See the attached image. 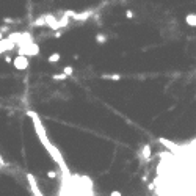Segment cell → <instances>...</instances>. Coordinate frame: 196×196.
<instances>
[{
    "mask_svg": "<svg viewBox=\"0 0 196 196\" xmlns=\"http://www.w3.org/2000/svg\"><path fill=\"white\" fill-rule=\"evenodd\" d=\"M5 61H7V63H13V60H11V57H10V55H7V57H5Z\"/></svg>",
    "mask_w": 196,
    "mask_h": 196,
    "instance_id": "16",
    "label": "cell"
},
{
    "mask_svg": "<svg viewBox=\"0 0 196 196\" xmlns=\"http://www.w3.org/2000/svg\"><path fill=\"white\" fill-rule=\"evenodd\" d=\"M52 78H53V80H58V82H63V80L68 78V75H66V74H53Z\"/></svg>",
    "mask_w": 196,
    "mask_h": 196,
    "instance_id": "11",
    "label": "cell"
},
{
    "mask_svg": "<svg viewBox=\"0 0 196 196\" xmlns=\"http://www.w3.org/2000/svg\"><path fill=\"white\" fill-rule=\"evenodd\" d=\"M107 41H108L107 35H104V33H96V43H97V44H105Z\"/></svg>",
    "mask_w": 196,
    "mask_h": 196,
    "instance_id": "9",
    "label": "cell"
},
{
    "mask_svg": "<svg viewBox=\"0 0 196 196\" xmlns=\"http://www.w3.org/2000/svg\"><path fill=\"white\" fill-rule=\"evenodd\" d=\"M126 18H127V19H133V18H135V13L130 11V10H127V11H126Z\"/></svg>",
    "mask_w": 196,
    "mask_h": 196,
    "instance_id": "13",
    "label": "cell"
},
{
    "mask_svg": "<svg viewBox=\"0 0 196 196\" xmlns=\"http://www.w3.org/2000/svg\"><path fill=\"white\" fill-rule=\"evenodd\" d=\"M101 78H104V80H112V82H118V80H121V75H119V74H102Z\"/></svg>",
    "mask_w": 196,
    "mask_h": 196,
    "instance_id": "8",
    "label": "cell"
},
{
    "mask_svg": "<svg viewBox=\"0 0 196 196\" xmlns=\"http://www.w3.org/2000/svg\"><path fill=\"white\" fill-rule=\"evenodd\" d=\"M47 177H49V179H55V177H57V173H55V171H47Z\"/></svg>",
    "mask_w": 196,
    "mask_h": 196,
    "instance_id": "14",
    "label": "cell"
},
{
    "mask_svg": "<svg viewBox=\"0 0 196 196\" xmlns=\"http://www.w3.org/2000/svg\"><path fill=\"white\" fill-rule=\"evenodd\" d=\"M185 24L190 25V27H196V14L194 13H190L185 16Z\"/></svg>",
    "mask_w": 196,
    "mask_h": 196,
    "instance_id": "7",
    "label": "cell"
},
{
    "mask_svg": "<svg viewBox=\"0 0 196 196\" xmlns=\"http://www.w3.org/2000/svg\"><path fill=\"white\" fill-rule=\"evenodd\" d=\"M16 47V43L14 41H11L10 38L8 39H2L0 41V53H3V52H8V50H13Z\"/></svg>",
    "mask_w": 196,
    "mask_h": 196,
    "instance_id": "4",
    "label": "cell"
},
{
    "mask_svg": "<svg viewBox=\"0 0 196 196\" xmlns=\"http://www.w3.org/2000/svg\"><path fill=\"white\" fill-rule=\"evenodd\" d=\"M63 74H66L68 77L72 75V74H74V68H72V66H64V68H63Z\"/></svg>",
    "mask_w": 196,
    "mask_h": 196,
    "instance_id": "12",
    "label": "cell"
},
{
    "mask_svg": "<svg viewBox=\"0 0 196 196\" xmlns=\"http://www.w3.org/2000/svg\"><path fill=\"white\" fill-rule=\"evenodd\" d=\"M61 36V32H55V38H60Z\"/></svg>",
    "mask_w": 196,
    "mask_h": 196,
    "instance_id": "17",
    "label": "cell"
},
{
    "mask_svg": "<svg viewBox=\"0 0 196 196\" xmlns=\"http://www.w3.org/2000/svg\"><path fill=\"white\" fill-rule=\"evenodd\" d=\"M91 16H93V11H91V10H89V11H83V13H74V11H72V14H71V18H72L74 21H88Z\"/></svg>",
    "mask_w": 196,
    "mask_h": 196,
    "instance_id": "5",
    "label": "cell"
},
{
    "mask_svg": "<svg viewBox=\"0 0 196 196\" xmlns=\"http://www.w3.org/2000/svg\"><path fill=\"white\" fill-rule=\"evenodd\" d=\"M141 157H143L144 160H149V158L152 157V149H151V144H144V146H143Z\"/></svg>",
    "mask_w": 196,
    "mask_h": 196,
    "instance_id": "6",
    "label": "cell"
},
{
    "mask_svg": "<svg viewBox=\"0 0 196 196\" xmlns=\"http://www.w3.org/2000/svg\"><path fill=\"white\" fill-rule=\"evenodd\" d=\"M27 180H28V183H30V188H32V193H33V196H44V194H43V191H41V188L38 187L36 177H35L33 174L27 173Z\"/></svg>",
    "mask_w": 196,
    "mask_h": 196,
    "instance_id": "3",
    "label": "cell"
},
{
    "mask_svg": "<svg viewBox=\"0 0 196 196\" xmlns=\"http://www.w3.org/2000/svg\"><path fill=\"white\" fill-rule=\"evenodd\" d=\"M61 60V55L58 53V52H53L52 55H49V58H47V61L49 63H58Z\"/></svg>",
    "mask_w": 196,
    "mask_h": 196,
    "instance_id": "10",
    "label": "cell"
},
{
    "mask_svg": "<svg viewBox=\"0 0 196 196\" xmlns=\"http://www.w3.org/2000/svg\"><path fill=\"white\" fill-rule=\"evenodd\" d=\"M3 39V32H0V41Z\"/></svg>",
    "mask_w": 196,
    "mask_h": 196,
    "instance_id": "18",
    "label": "cell"
},
{
    "mask_svg": "<svg viewBox=\"0 0 196 196\" xmlns=\"http://www.w3.org/2000/svg\"><path fill=\"white\" fill-rule=\"evenodd\" d=\"M28 116L32 118V121H33V126H35V130H36V133H38V137H39V140H41V143L44 144V148L47 149V152L50 154V157L55 160V163H58L60 165V168H61V171L63 173H69L68 171V166H66V163H64V160H63V155L60 154V151L49 141V138H47V133H46V130L43 129V124H41V121H39V118H38V115L35 113V112H28Z\"/></svg>",
    "mask_w": 196,
    "mask_h": 196,
    "instance_id": "1",
    "label": "cell"
},
{
    "mask_svg": "<svg viewBox=\"0 0 196 196\" xmlns=\"http://www.w3.org/2000/svg\"><path fill=\"white\" fill-rule=\"evenodd\" d=\"M13 66L18 69V71H25L28 68V58L25 55H18L14 60H13Z\"/></svg>",
    "mask_w": 196,
    "mask_h": 196,
    "instance_id": "2",
    "label": "cell"
},
{
    "mask_svg": "<svg viewBox=\"0 0 196 196\" xmlns=\"http://www.w3.org/2000/svg\"><path fill=\"white\" fill-rule=\"evenodd\" d=\"M110 196H123V193H121L119 190H113V191L110 193Z\"/></svg>",
    "mask_w": 196,
    "mask_h": 196,
    "instance_id": "15",
    "label": "cell"
}]
</instances>
